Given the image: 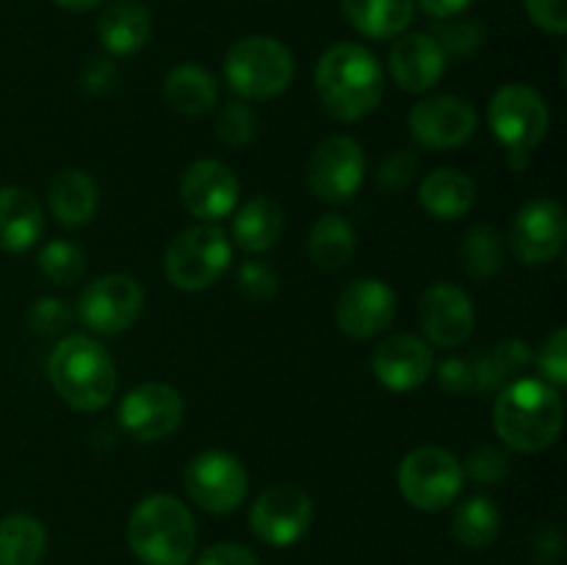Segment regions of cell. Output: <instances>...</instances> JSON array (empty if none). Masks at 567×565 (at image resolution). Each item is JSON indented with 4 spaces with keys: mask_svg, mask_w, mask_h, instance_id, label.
<instances>
[{
    "mask_svg": "<svg viewBox=\"0 0 567 565\" xmlns=\"http://www.w3.org/2000/svg\"><path fill=\"white\" fill-rule=\"evenodd\" d=\"M316 92L327 114L338 122H358L374 114L385 97V72L369 48L354 42L324 50L313 72Z\"/></svg>",
    "mask_w": 567,
    "mask_h": 565,
    "instance_id": "cell-1",
    "label": "cell"
},
{
    "mask_svg": "<svg viewBox=\"0 0 567 565\" xmlns=\"http://www.w3.org/2000/svg\"><path fill=\"white\" fill-rule=\"evenodd\" d=\"M565 427L563 393L543 380H513L493 402V430L504 446L537 454L554 446Z\"/></svg>",
    "mask_w": 567,
    "mask_h": 565,
    "instance_id": "cell-2",
    "label": "cell"
},
{
    "mask_svg": "<svg viewBox=\"0 0 567 565\" xmlns=\"http://www.w3.org/2000/svg\"><path fill=\"white\" fill-rule=\"evenodd\" d=\"M127 546L144 565H188L197 548V521L181 499L153 493L127 518Z\"/></svg>",
    "mask_w": 567,
    "mask_h": 565,
    "instance_id": "cell-3",
    "label": "cell"
},
{
    "mask_svg": "<svg viewBox=\"0 0 567 565\" xmlns=\"http://www.w3.org/2000/svg\"><path fill=\"white\" fill-rule=\"evenodd\" d=\"M50 386L70 408L97 413L116 393V366L100 341L66 336L48 358Z\"/></svg>",
    "mask_w": 567,
    "mask_h": 565,
    "instance_id": "cell-4",
    "label": "cell"
},
{
    "mask_svg": "<svg viewBox=\"0 0 567 565\" xmlns=\"http://www.w3.org/2000/svg\"><path fill=\"white\" fill-rule=\"evenodd\" d=\"M293 55L275 37H244L227 50L225 81L238 97L271 100L293 81Z\"/></svg>",
    "mask_w": 567,
    "mask_h": 565,
    "instance_id": "cell-5",
    "label": "cell"
},
{
    "mask_svg": "<svg viewBox=\"0 0 567 565\" xmlns=\"http://www.w3.org/2000/svg\"><path fill=\"white\" fill-rule=\"evenodd\" d=\"M233 260V242L214 222L177 233L164 253L166 280L181 291H205L221 280Z\"/></svg>",
    "mask_w": 567,
    "mask_h": 565,
    "instance_id": "cell-6",
    "label": "cell"
},
{
    "mask_svg": "<svg viewBox=\"0 0 567 565\" xmlns=\"http://www.w3.org/2000/svg\"><path fill=\"white\" fill-rule=\"evenodd\" d=\"M399 491L404 502L424 513L446 510L463 491V463L443 446H419L399 463Z\"/></svg>",
    "mask_w": 567,
    "mask_h": 565,
    "instance_id": "cell-7",
    "label": "cell"
},
{
    "mask_svg": "<svg viewBox=\"0 0 567 565\" xmlns=\"http://www.w3.org/2000/svg\"><path fill=\"white\" fill-rule=\"evenodd\" d=\"M487 125L507 153L529 155L551 127V111L540 92L526 83H507L496 89L487 103Z\"/></svg>",
    "mask_w": 567,
    "mask_h": 565,
    "instance_id": "cell-8",
    "label": "cell"
},
{
    "mask_svg": "<svg viewBox=\"0 0 567 565\" xmlns=\"http://www.w3.org/2000/svg\"><path fill=\"white\" fill-rule=\"evenodd\" d=\"M183 485H186L188 499L199 510L227 515L247 502L249 474L236 454L208 449L188 460L186 471H183Z\"/></svg>",
    "mask_w": 567,
    "mask_h": 565,
    "instance_id": "cell-9",
    "label": "cell"
},
{
    "mask_svg": "<svg viewBox=\"0 0 567 565\" xmlns=\"http://www.w3.org/2000/svg\"><path fill=\"white\" fill-rule=\"evenodd\" d=\"M144 310V288L131 275H103L78 297V319L100 336L131 330Z\"/></svg>",
    "mask_w": 567,
    "mask_h": 565,
    "instance_id": "cell-10",
    "label": "cell"
},
{
    "mask_svg": "<svg viewBox=\"0 0 567 565\" xmlns=\"http://www.w3.org/2000/svg\"><path fill=\"white\" fill-rule=\"evenodd\" d=\"M567 242L565 208L557 199L537 197L520 205L509 225V247L524 266H548L563 255Z\"/></svg>",
    "mask_w": 567,
    "mask_h": 565,
    "instance_id": "cell-11",
    "label": "cell"
},
{
    "mask_svg": "<svg viewBox=\"0 0 567 565\" xmlns=\"http://www.w3.org/2000/svg\"><path fill=\"white\" fill-rule=\"evenodd\" d=\"M365 177V153L352 136L336 133L313 150L308 161V186L321 203H347Z\"/></svg>",
    "mask_w": 567,
    "mask_h": 565,
    "instance_id": "cell-12",
    "label": "cell"
},
{
    "mask_svg": "<svg viewBox=\"0 0 567 565\" xmlns=\"http://www.w3.org/2000/svg\"><path fill=\"white\" fill-rule=\"evenodd\" d=\"M313 524V499L299 485H271L249 507V526L275 548L293 546Z\"/></svg>",
    "mask_w": 567,
    "mask_h": 565,
    "instance_id": "cell-13",
    "label": "cell"
},
{
    "mask_svg": "<svg viewBox=\"0 0 567 565\" xmlns=\"http://www.w3.org/2000/svg\"><path fill=\"white\" fill-rule=\"evenodd\" d=\"M408 125L415 144L435 150V153H446V150H457L471 142L476 125H480V116L465 97L437 94V97H426L413 105Z\"/></svg>",
    "mask_w": 567,
    "mask_h": 565,
    "instance_id": "cell-14",
    "label": "cell"
},
{
    "mask_svg": "<svg viewBox=\"0 0 567 565\" xmlns=\"http://www.w3.org/2000/svg\"><path fill=\"white\" fill-rule=\"evenodd\" d=\"M183 397L166 382H142L120 402V427L136 443L172 435L183 421Z\"/></svg>",
    "mask_w": 567,
    "mask_h": 565,
    "instance_id": "cell-15",
    "label": "cell"
},
{
    "mask_svg": "<svg viewBox=\"0 0 567 565\" xmlns=\"http://www.w3.org/2000/svg\"><path fill=\"white\" fill-rule=\"evenodd\" d=\"M419 321L426 341L435 347H463L474 336L476 314L468 294L454 282L441 280L424 291L419 302Z\"/></svg>",
    "mask_w": 567,
    "mask_h": 565,
    "instance_id": "cell-16",
    "label": "cell"
},
{
    "mask_svg": "<svg viewBox=\"0 0 567 565\" xmlns=\"http://www.w3.org/2000/svg\"><path fill=\"white\" fill-rule=\"evenodd\" d=\"M241 183L236 172L216 158H199L183 172L181 203L199 222H219L238 205Z\"/></svg>",
    "mask_w": 567,
    "mask_h": 565,
    "instance_id": "cell-17",
    "label": "cell"
},
{
    "mask_svg": "<svg viewBox=\"0 0 567 565\" xmlns=\"http://www.w3.org/2000/svg\"><path fill=\"white\" fill-rule=\"evenodd\" d=\"M396 316V294L380 277H360L341 291L336 305V319L343 336L374 338L391 327Z\"/></svg>",
    "mask_w": 567,
    "mask_h": 565,
    "instance_id": "cell-18",
    "label": "cell"
},
{
    "mask_svg": "<svg viewBox=\"0 0 567 565\" xmlns=\"http://www.w3.org/2000/svg\"><path fill=\"white\" fill-rule=\"evenodd\" d=\"M371 371L382 388L393 393H408L430 380L435 371V355L424 338L413 332H396L374 349Z\"/></svg>",
    "mask_w": 567,
    "mask_h": 565,
    "instance_id": "cell-19",
    "label": "cell"
},
{
    "mask_svg": "<svg viewBox=\"0 0 567 565\" xmlns=\"http://www.w3.org/2000/svg\"><path fill=\"white\" fill-rule=\"evenodd\" d=\"M446 59L441 44L435 37L426 31H404L393 42L391 55H388V66H391V78L402 92H430L446 72Z\"/></svg>",
    "mask_w": 567,
    "mask_h": 565,
    "instance_id": "cell-20",
    "label": "cell"
},
{
    "mask_svg": "<svg viewBox=\"0 0 567 565\" xmlns=\"http://www.w3.org/2000/svg\"><path fill=\"white\" fill-rule=\"evenodd\" d=\"M44 210L22 186H0V249L25 253L42 238Z\"/></svg>",
    "mask_w": 567,
    "mask_h": 565,
    "instance_id": "cell-21",
    "label": "cell"
},
{
    "mask_svg": "<svg viewBox=\"0 0 567 565\" xmlns=\"http://www.w3.org/2000/svg\"><path fill=\"white\" fill-rule=\"evenodd\" d=\"M100 205V192L97 183L92 181V175L83 170H61L59 175L50 181L48 186V208L50 216L59 222L66 230H75L92 222V216L97 214Z\"/></svg>",
    "mask_w": 567,
    "mask_h": 565,
    "instance_id": "cell-22",
    "label": "cell"
},
{
    "mask_svg": "<svg viewBox=\"0 0 567 565\" xmlns=\"http://www.w3.org/2000/svg\"><path fill=\"white\" fill-rule=\"evenodd\" d=\"M153 20L138 0H116L97 20V39L109 55H133L147 44Z\"/></svg>",
    "mask_w": 567,
    "mask_h": 565,
    "instance_id": "cell-23",
    "label": "cell"
},
{
    "mask_svg": "<svg viewBox=\"0 0 567 565\" xmlns=\"http://www.w3.org/2000/svg\"><path fill=\"white\" fill-rule=\"evenodd\" d=\"M419 203L426 214L441 222L463 219L476 203V186L465 172L441 166L421 181Z\"/></svg>",
    "mask_w": 567,
    "mask_h": 565,
    "instance_id": "cell-24",
    "label": "cell"
},
{
    "mask_svg": "<svg viewBox=\"0 0 567 565\" xmlns=\"http://www.w3.org/2000/svg\"><path fill=\"white\" fill-rule=\"evenodd\" d=\"M349 25L369 39L402 37L415 14V0H341Z\"/></svg>",
    "mask_w": 567,
    "mask_h": 565,
    "instance_id": "cell-25",
    "label": "cell"
},
{
    "mask_svg": "<svg viewBox=\"0 0 567 565\" xmlns=\"http://www.w3.org/2000/svg\"><path fill=\"white\" fill-rule=\"evenodd\" d=\"M286 230V214L271 197H252L233 216V238L244 253H266Z\"/></svg>",
    "mask_w": 567,
    "mask_h": 565,
    "instance_id": "cell-26",
    "label": "cell"
},
{
    "mask_svg": "<svg viewBox=\"0 0 567 565\" xmlns=\"http://www.w3.org/2000/svg\"><path fill=\"white\" fill-rule=\"evenodd\" d=\"M164 97L177 114L203 116L214 111L216 100H219V86L205 66L188 61V64H177L166 72Z\"/></svg>",
    "mask_w": 567,
    "mask_h": 565,
    "instance_id": "cell-27",
    "label": "cell"
},
{
    "mask_svg": "<svg viewBox=\"0 0 567 565\" xmlns=\"http://www.w3.org/2000/svg\"><path fill=\"white\" fill-rule=\"evenodd\" d=\"M354 247H358V236L347 216L341 214H324L308 236V255L319 269L338 271L352 260Z\"/></svg>",
    "mask_w": 567,
    "mask_h": 565,
    "instance_id": "cell-28",
    "label": "cell"
},
{
    "mask_svg": "<svg viewBox=\"0 0 567 565\" xmlns=\"http://www.w3.org/2000/svg\"><path fill=\"white\" fill-rule=\"evenodd\" d=\"M48 552V532L28 513L0 518V565H39Z\"/></svg>",
    "mask_w": 567,
    "mask_h": 565,
    "instance_id": "cell-29",
    "label": "cell"
},
{
    "mask_svg": "<svg viewBox=\"0 0 567 565\" xmlns=\"http://www.w3.org/2000/svg\"><path fill=\"white\" fill-rule=\"evenodd\" d=\"M532 360V349L526 341L518 338H507V341L496 343L487 352H482L480 358H474V382L476 391L482 393H496L504 386L515 380L520 371L526 369V363Z\"/></svg>",
    "mask_w": 567,
    "mask_h": 565,
    "instance_id": "cell-30",
    "label": "cell"
},
{
    "mask_svg": "<svg viewBox=\"0 0 567 565\" xmlns=\"http://www.w3.org/2000/svg\"><path fill=\"white\" fill-rule=\"evenodd\" d=\"M502 532V513L491 496H471L463 504H457L452 515V535L465 548H487L496 543Z\"/></svg>",
    "mask_w": 567,
    "mask_h": 565,
    "instance_id": "cell-31",
    "label": "cell"
},
{
    "mask_svg": "<svg viewBox=\"0 0 567 565\" xmlns=\"http://www.w3.org/2000/svg\"><path fill=\"white\" fill-rule=\"evenodd\" d=\"M504 258H507V249H504L502 236L491 225H474L463 236L460 260H463L465 271L476 280L496 277L504 269Z\"/></svg>",
    "mask_w": 567,
    "mask_h": 565,
    "instance_id": "cell-32",
    "label": "cell"
},
{
    "mask_svg": "<svg viewBox=\"0 0 567 565\" xmlns=\"http://www.w3.org/2000/svg\"><path fill=\"white\" fill-rule=\"evenodd\" d=\"M39 271L48 277L53 286H75L86 271V255L81 247L64 238H53L44 244L37 255Z\"/></svg>",
    "mask_w": 567,
    "mask_h": 565,
    "instance_id": "cell-33",
    "label": "cell"
},
{
    "mask_svg": "<svg viewBox=\"0 0 567 565\" xmlns=\"http://www.w3.org/2000/svg\"><path fill=\"white\" fill-rule=\"evenodd\" d=\"M432 37H435V42L441 44L446 55H471L485 42V25L480 20L457 14L449 17V20H437Z\"/></svg>",
    "mask_w": 567,
    "mask_h": 565,
    "instance_id": "cell-34",
    "label": "cell"
},
{
    "mask_svg": "<svg viewBox=\"0 0 567 565\" xmlns=\"http://www.w3.org/2000/svg\"><path fill=\"white\" fill-rule=\"evenodd\" d=\"M216 136L225 147H247L255 136H258V116H255L252 105L244 100H233L225 109L216 114Z\"/></svg>",
    "mask_w": 567,
    "mask_h": 565,
    "instance_id": "cell-35",
    "label": "cell"
},
{
    "mask_svg": "<svg viewBox=\"0 0 567 565\" xmlns=\"http://www.w3.org/2000/svg\"><path fill=\"white\" fill-rule=\"evenodd\" d=\"M72 319L75 314H72L70 302H64L61 297H39L25 314L28 330L37 336H61L72 325Z\"/></svg>",
    "mask_w": 567,
    "mask_h": 565,
    "instance_id": "cell-36",
    "label": "cell"
},
{
    "mask_svg": "<svg viewBox=\"0 0 567 565\" xmlns=\"http://www.w3.org/2000/svg\"><path fill=\"white\" fill-rule=\"evenodd\" d=\"M537 371H540L543 382H548L551 388L563 391L567 386V330L557 327L551 336L543 341L540 352L535 358Z\"/></svg>",
    "mask_w": 567,
    "mask_h": 565,
    "instance_id": "cell-37",
    "label": "cell"
},
{
    "mask_svg": "<svg viewBox=\"0 0 567 565\" xmlns=\"http://www.w3.org/2000/svg\"><path fill=\"white\" fill-rule=\"evenodd\" d=\"M463 474L471 476L474 482H480V485H498V482L507 480L509 474L507 452L485 443V446L474 449V452L465 458Z\"/></svg>",
    "mask_w": 567,
    "mask_h": 565,
    "instance_id": "cell-38",
    "label": "cell"
},
{
    "mask_svg": "<svg viewBox=\"0 0 567 565\" xmlns=\"http://www.w3.org/2000/svg\"><path fill=\"white\" fill-rule=\"evenodd\" d=\"M277 275L271 266H266L264 260H244L238 266V291L249 299V302H271L277 294Z\"/></svg>",
    "mask_w": 567,
    "mask_h": 565,
    "instance_id": "cell-39",
    "label": "cell"
},
{
    "mask_svg": "<svg viewBox=\"0 0 567 565\" xmlns=\"http://www.w3.org/2000/svg\"><path fill=\"white\" fill-rule=\"evenodd\" d=\"M415 170H419V158H415L413 150H396L393 155H388L385 164L377 172V183H380L382 192L399 194L413 183Z\"/></svg>",
    "mask_w": 567,
    "mask_h": 565,
    "instance_id": "cell-40",
    "label": "cell"
},
{
    "mask_svg": "<svg viewBox=\"0 0 567 565\" xmlns=\"http://www.w3.org/2000/svg\"><path fill=\"white\" fill-rule=\"evenodd\" d=\"M524 9L540 31L551 33V37H563L567 31L565 0H524Z\"/></svg>",
    "mask_w": 567,
    "mask_h": 565,
    "instance_id": "cell-41",
    "label": "cell"
},
{
    "mask_svg": "<svg viewBox=\"0 0 567 565\" xmlns=\"http://www.w3.org/2000/svg\"><path fill=\"white\" fill-rule=\"evenodd\" d=\"M116 86V64L109 55H92L81 66V89L89 94H109Z\"/></svg>",
    "mask_w": 567,
    "mask_h": 565,
    "instance_id": "cell-42",
    "label": "cell"
},
{
    "mask_svg": "<svg viewBox=\"0 0 567 565\" xmlns=\"http://www.w3.org/2000/svg\"><path fill=\"white\" fill-rule=\"evenodd\" d=\"M197 565H260L258 554L244 543H214L197 557Z\"/></svg>",
    "mask_w": 567,
    "mask_h": 565,
    "instance_id": "cell-43",
    "label": "cell"
},
{
    "mask_svg": "<svg viewBox=\"0 0 567 565\" xmlns=\"http://www.w3.org/2000/svg\"><path fill=\"white\" fill-rule=\"evenodd\" d=\"M437 380L449 393H474V363L463 358H449L437 366Z\"/></svg>",
    "mask_w": 567,
    "mask_h": 565,
    "instance_id": "cell-44",
    "label": "cell"
},
{
    "mask_svg": "<svg viewBox=\"0 0 567 565\" xmlns=\"http://www.w3.org/2000/svg\"><path fill=\"white\" fill-rule=\"evenodd\" d=\"M529 552L537 565L554 563V559L563 554V532H559L554 524H540L535 535H532Z\"/></svg>",
    "mask_w": 567,
    "mask_h": 565,
    "instance_id": "cell-45",
    "label": "cell"
},
{
    "mask_svg": "<svg viewBox=\"0 0 567 565\" xmlns=\"http://www.w3.org/2000/svg\"><path fill=\"white\" fill-rule=\"evenodd\" d=\"M415 3L435 20H449V17L463 14L474 0H415Z\"/></svg>",
    "mask_w": 567,
    "mask_h": 565,
    "instance_id": "cell-46",
    "label": "cell"
},
{
    "mask_svg": "<svg viewBox=\"0 0 567 565\" xmlns=\"http://www.w3.org/2000/svg\"><path fill=\"white\" fill-rule=\"evenodd\" d=\"M53 3L66 11H92L97 6H103V0H53Z\"/></svg>",
    "mask_w": 567,
    "mask_h": 565,
    "instance_id": "cell-47",
    "label": "cell"
}]
</instances>
